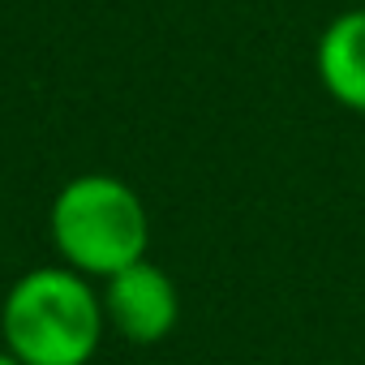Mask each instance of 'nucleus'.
<instances>
[{
	"mask_svg": "<svg viewBox=\"0 0 365 365\" xmlns=\"http://www.w3.org/2000/svg\"><path fill=\"white\" fill-rule=\"evenodd\" d=\"M103 327V297L73 267L26 271L0 305L5 348L26 365H86L99 352Z\"/></svg>",
	"mask_w": 365,
	"mask_h": 365,
	"instance_id": "1",
	"label": "nucleus"
},
{
	"mask_svg": "<svg viewBox=\"0 0 365 365\" xmlns=\"http://www.w3.org/2000/svg\"><path fill=\"white\" fill-rule=\"evenodd\" d=\"M48 228L65 267L95 279H108L120 267L146 258L150 245V220L142 198L108 172L73 176L52 202Z\"/></svg>",
	"mask_w": 365,
	"mask_h": 365,
	"instance_id": "2",
	"label": "nucleus"
},
{
	"mask_svg": "<svg viewBox=\"0 0 365 365\" xmlns=\"http://www.w3.org/2000/svg\"><path fill=\"white\" fill-rule=\"evenodd\" d=\"M99 297H103L108 327L116 335H125L129 344H159L172 335V327L180 318L176 284L150 258H138V262L120 267L116 275H108Z\"/></svg>",
	"mask_w": 365,
	"mask_h": 365,
	"instance_id": "3",
	"label": "nucleus"
},
{
	"mask_svg": "<svg viewBox=\"0 0 365 365\" xmlns=\"http://www.w3.org/2000/svg\"><path fill=\"white\" fill-rule=\"evenodd\" d=\"M314 73L322 91L365 116V5L335 14L314 43Z\"/></svg>",
	"mask_w": 365,
	"mask_h": 365,
	"instance_id": "4",
	"label": "nucleus"
},
{
	"mask_svg": "<svg viewBox=\"0 0 365 365\" xmlns=\"http://www.w3.org/2000/svg\"><path fill=\"white\" fill-rule=\"evenodd\" d=\"M0 365H26L18 352H9V348H0Z\"/></svg>",
	"mask_w": 365,
	"mask_h": 365,
	"instance_id": "5",
	"label": "nucleus"
}]
</instances>
